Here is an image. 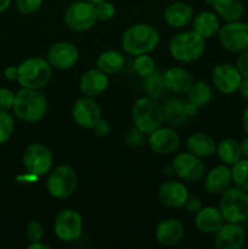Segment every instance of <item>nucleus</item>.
I'll use <instances>...</instances> for the list:
<instances>
[{"mask_svg": "<svg viewBox=\"0 0 248 249\" xmlns=\"http://www.w3.org/2000/svg\"><path fill=\"white\" fill-rule=\"evenodd\" d=\"M159 34L150 24L139 23L129 27L123 34L122 45L129 55L139 56L148 53L157 48Z\"/></svg>", "mask_w": 248, "mask_h": 249, "instance_id": "1", "label": "nucleus"}, {"mask_svg": "<svg viewBox=\"0 0 248 249\" xmlns=\"http://www.w3.org/2000/svg\"><path fill=\"white\" fill-rule=\"evenodd\" d=\"M14 112L21 121L26 123H35L46 113L48 102L45 96L35 89L22 88L15 94Z\"/></svg>", "mask_w": 248, "mask_h": 249, "instance_id": "2", "label": "nucleus"}, {"mask_svg": "<svg viewBox=\"0 0 248 249\" xmlns=\"http://www.w3.org/2000/svg\"><path fill=\"white\" fill-rule=\"evenodd\" d=\"M206 43L203 36L195 31L182 32L173 36L169 44L170 55L180 62H194L204 53Z\"/></svg>", "mask_w": 248, "mask_h": 249, "instance_id": "3", "label": "nucleus"}, {"mask_svg": "<svg viewBox=\"0 0 248 249\" xmlns=\"http://www.w3.org/2000/svg\"><path fill=\"white\" fill-rule=\"evenodd\" d=\"M17 82L26 89H40L51 78V65L40 57H32L18 66Z\"/></svg>", "mask_w": 248, "mask_h": 249, "instance_id": "4", "label": "nucleus"}, {"mask_svg": "<svg viewBox=\"0 0 248 249\" xmlns=\"http://www.w3.org/2000/svg\"><path fill=\"white\" fill-rule=\"evenodd\" d=\"M133 121L135 128L143 134H151L164 121L163 108L152 97H141L133 106Z\"/></svg>", "mask_w": 248, "mask_h": 249, "instance_id": "5", "label": "nucleus"}, {"mask_svg": "<svg viewBox=\"0 0 248 249\" xmlns=\"http://www.w3.org/2000/svg\"><path fill=\"white\" fill-rule=\"evenodd\" d=\"M219 209L228 223H243L248 219V192L237 186L229 187L221 194Z\"/></svg>", "mask_w": 248, "mask_h": 249, "instance_id": "6", "label": "nucleus"}, {"mask_svg": "<svg viewBox=\"0 0 248 249\" xmlns=\"http://www.w3.org/2000/svg\"><path fill=\"white\" fill-rule=\"evenodd\" d=\"M77 185L78 178L75 170L70 165H58L49 175L46 189L55 198L65 199L74 194Z\"/></svg>", "mask_w": 248, "mask_h": 249, "instance_id": "7", "label": "nucleus"}, {"mask_svg": "<svg viewBox=\"0 0 248 249\" xmlns=\"http://www.w3.org/2000/svg\"><path fill=\"white\" fill-rule=\"evenodd\" d=\"M218 39L225 50L240 53L248 49V23L240 21L228 22L218 31Z\"/></svg>", "mask_w": 248, "mask_h": 249, "instance_id": "8", "label": "nucleus"}, {"mask_svg": "<svg viewBox=\"0 0 248 249\" xmlns=\"http://www.w3.org/2000/svg\"><path fill=\"white\" fill-rule=\"evenodd\" d=\"M65 22L70 29L74 32H85L91 28L96 21L95 5L87 1H75L65 11Z\"/></svg>", "mask_w": 248, "mask_h": 249, "instance_id": "9", "label": "nucleus"}, {"mask_svg": "<svg viewBox=\"0 0 248 249\" xmlns=\"http://www.w3.org/2000/svg\"><path fill=\"white\" fill-rule=\"evenodd\" d=\"M22 162L29 174L43 177L53 167V153L43 143L34 142L26 148Z\"/></svg>", "mask_w": 248, "mask_h": 249, "instance_id": "10", "label": "nucleus"}, {"mask_svg": "<svg viewBox=\"0 0 248 249\" xmlns=\"http://www.w3.org/2000/svg\"><path fill=\"white\" fill-rule=\"evenodd\" d=\"M53 231L62 242H74L80 237L83 231L82 216L73 209H65L56 215Z\"/></svg>", "mask_w": 248, "mask_h": 249, "instance_id": "11", "label": "nucleus"}, {"mask_svg": "<svg viewBox=\"0 0 248 249\" xmlns=\"http://www.w3.org/2000/svg\"><path fill=\"white\" fill-rule=\"evenodd\" d=\"M173 169L185 181H198L206 173V165L201 158L192 153H180L173 160Z\"/></svg>", "mask_w": 248, "mask_h": 249, "instance_id": "12", "label": "nucleus"}, {"mask_svg": "<svg viewBox=\"0 0 248 249\" xmlns=\"http://www.w3.org/2000/svg\"><path fill=\"white\" fill-rule=\"evenodd\" d=\"M242 78L236 66L230 65V63L218 65L214 67L213 73H212V82L214 87L221 94L225 95H231L237 91Z\"/></svg>", "mask_w": 248, "mask_h": 249, "instance_id": "13", "label": "nucleus"}, {"mask_svg": "<svg viewBox=\"0 0 248 249\" xmlns=\"http://www.w3.org/2000/svg\"><path fill=\"white\" fill-rule=\"evenodd\" d=\"M72 116L78 125L85 129H92L101 119V108L91 97H82L73 105Z\"/></svg>", "mask_w": 248, "mask_h": 249, "instance_id": "14", "label": "nucleus"}, {"mask_svg": "<svg viewBox=\"0 0 248 249\" xmlns=\"http://www.w3.org/2000/svg\"><path fill=\"white\" fill-rule=\"evenodd\" d=\"M79 58L77 48L73 44L61 41L49 49L48 62L57 70H70Z\"/></svg>", "mask_w": 248, "mask_h": 249, "instance_id": "15", "label": "nucleus"}, {"mask_svg": "<svg viewBox=\"0 0 248 249\" xmlns=\"http://www.w3.org/2000/svg\"><path fill=\"white\" fill-rule=\"evenodd\" d=\"M148 145L158 155H170L180 145V138L172 128H157L148 136Z\"/></svg>", "mask_w": 248, "mask_h": 249, "instance_id": "16", "label": "nucleus"}, {"mask_svg": "<svg viewBox=\"0 0 248 249\" xmlns=\"http://www.w3.org/2000/svg\"><path fill=\"white\" fill-rule=\"evenodd\" d=\"M246 233L240 224L228 223L224 224L215 232L216 248L219 249H240L245 245Z\"/></svg>", "mask_w": 248, "mask_h": 249, "instance_id": "17", "label": "nucleus"}, {"mask_svg": "<svg viewBox=\"0 0 248 249\" xmlns=\"http://www.w3.org/2000/svg\"><path fill=\"white\" fill-rule=\"evenodd\" d=\"M158 197L160 203L169 208H181L189 198V192L181 182L170 180L160 185L158 190Z\"/></svg>", "mask_w": 248, "mask_h": 249, "instance_id": "18", "label": "nucleus"}, {"mask_svg": "<svg viewBox=\"0 0 248 249\" xmlns=\"http://www.w3.org/2000/svg\"><path fill=\"white\" fill-rule=\"evenodd\" d=\"M108 87V77L101 70H90L80 78V91L89 97H96L101 95Z\"/></svg>", "mask_w": 248, "mask_h": 249, "instance_id": "19", "label": "nucleus"}, {"mask_svg": "<svg viewBox=\"0 0 248 249\" xmlns=\"http://www.w3.org/2000/svg\"><path fill=\"white\" fill-rule=\"evenodd\" d=\"M164 84L174 94H187L194 84L192 75L181 67H170L163 73Z\"/></svg>", "mask_w": 248, "mask_h": 249, "instance_id": "20", "label": "nucleus"}, {"mask_svg": "<svg viewBox=\"0 0 248 249\" xmlns=\"http://www.w3.org/2000/svg\"><path fill=\"white\" fill-rule=\"evenodd\" d=\"M185 229L182 223L177 219H167L158 224L156 229V238L162 246H175L182 240Z\"/></svg>", "mask_w": 248, "mask_h": 249, "instance_id": "21", "label": "nucleus"}, {"mask_svg": "<svg viewBox=\"0 0 248 249\" xmlns=\"http://www.w3.org/2000/svg\"><path fill=\"white\" fill-rule=\"evenodd\" d=\"M196 228L204 233H215L225 224L223 213L215 207L201 208L196 213L195 219Z\"/></svg>", "mask_w": 248, "mask_h": 249, "instance_id": "22", "label": "nucleus"}, {"mask_svg": "<svg viewBox=\"0 0 248 249\" xmlns=\"http://www.w3.org/2000/svg\"><path fill=\"white\" fill-rule=\"evenodd\" d=\"M231 182H232L231 169H229L226 164L216 165L207 175L204 186L209 194L221 195L230 187Z\"/></svg>", "mask_w": 248, "mask_h": 249, "instance_id": "23", "label": "nucleus"}, {"mask_svg": "<svg viewBox=\"0 0 248 249\" xmlns=\"http://www.w3.org/2000/svg\"><path fill=\"white\" fill-rule=\"evenodd\" d=\"M164 18L170 27L182 28L194 19V9L186 2H173L165 10Z\"/></svg>", "mask_w": 248, "mask_h": 249, "instance_id": "24", "label": "nucleus"}, {"mask_svg": "<svg viewBox=\"0 0 248 249\" xmlns=\"http://www.w3.org/2000/svg\"><path fill=\"white\" fill-rule=\"evenodd\" d=\"M186 147L190 153L197 157H209L216 153V146L211 136L203 133L192 134L186 141Z\"/></svg>", "mask_w": 248, "mask_h": 249, "instance_id": "25", "label": "nucleus"}, {"mask_svg": "<svg viewBox=\"0 0 248 249\" xmlns=\"http://www.w3.org/2000/svg\"><path fill=\"white\" fill-rule=\"evenodd\" d=\"M216 14L226 22L240 21L243 15L242 0H212Z\"/></svg>", "mask_w": 248, "mask_h": 249, "instance_id": "26", "label": "nucleus"}, {"mask_svg": "<svg viewBox=\"0 0 248 249\" xmlns=\"http://www.w3.org/2000/svg\"><path fill=\"white\" fill-rule=\"evenodd\" d=\"M219 28H220L219 18L213 12H201L194 18V31L203 38H211L215 36Z\"/></svg>", "mask_w": 248, "mask_h": 249, "instance_id": "27", "label": "nucleus"}, {"mask_svg": "<svg viewBox=\"0 0 248 249\" xmlns=\"http://www.w3.org/2000/svg\"><path fill=\"white\" fill-rule=\"evenodd\" d=\"M187 101L180 99H173L165 104L163 108V116L164 119L172 125H181L189 118L186 111Z\"/></svg>", "mask_w": 248, "mask_h": 249, "instance_id": "28", "label": "nucleus"}, {"mask_svg": "<svg viewBox=\"0 0 248 249\" xmlns=\"http://www.w3.org/2000/svg\"><path fill=\"white\" fill-rule=\"evenodd\" d=\"M216 155L226 165H232L242 158L241 143L235 139H224L216 147Z\"/></svg>", "mask_w": 248, "mask_h": 249, "instance_id": "29", "label": "nucleus"}, {"mask_svg": "<svg viewBox=\"0 0 248 249\" xmlns=\"http://www.w3.org/2000/svg\"><path fill=\"white\" fill-rule=\"evenodd\" d=\"M124 63H125V60H124L123 55L114 50L104 51L97 57V68L106 74L118 73L124 67Z\"/></svg>", "mask_w": 248, "mask_h": 249, "instance_id": "30", "label": "nucleus"}, {"mask_svg": "<svg viewBox=\"0 0 248 249\" xmlns=\"http://www.w3.org/2000/svg\"><path fill=\"white\" fill-rule=\"evenodd\" d=\"M143 89L147 92L148 96L152 99H159V97L164 96L167 92V87L164 84V79H163V74L159 72H155L153 71L151 74L143 77Z\"/></svg>", "mask_w": 248, "mask_h": 249, "instance_id": "31", "label": "nucleus"}, {"mask_svg": "<svg viewBox=\"0 0 248 249\" xmlns=\"http://www.w3.org/2000/svg\"><path fill=\"white\" fill-rule=\"evenodd\" d=\"M187 94H189L190 101L197 105L199 108L209 104L212 96H213V91H212V88L209 87V84H207L206 82H201V80L194 83Z\"/></svg>", "mask_w": 248, "mask_h": 249, "instance_id": "32", "label": "nucleus"}, {"mask_svg": "<svg viewBox=\"0 0 248 249\" xmlns=\"http://www.w3.org/2000/svg\"><path fill=\"white\" fill-rule=\"evenodd\" d=\"M231 174L233 184L248 192V158H241L238 162L232 164Z\"/></svg>", "mask_w": 248, "mask_h": 249, "instance_id": "33", "label": "nucleus"}, {"mask_svg": "<svg viewBox=\"0 0 248 249\" xmlns=\"http://www.w3.org/2000/svg\"><path fill=\"white\" fill-rule=\"evenodd\" d=\"M15 130V121L7 111H0V145L10 140Z\"/></svg>", "mask_w": 248, "mask_h": 249, "instance_id": "34", "label": "nucleus"}, {"mask_svg": "<svg viewBox=\"0 0 248 249\" xmlns=\"http://www.w3.org/2000/svg\"><path fill=\"white\" fill-rule=\"evenodd\" d=\"M134 70L140 77H146L155 71V61L146 53L136 56L135 61H134Z\"/></svg>", "mask_w": 248, "mask_h": 249, "instance_id": "35", "label": "nucleus"}, {"mask_svg": "<svg viewBox=\"0 0 248 249\" xmlns=\"http://www.w3.org/2000/svg\"><path fill=\"white\" fill-rule=\"evenodd\" d=\"M95 14H96V18L100 21H108L116 14V7L108 1L100 2L95 5Z\"/></svg>", "mask_w": 248, "mask_h": 249, "instance_id": "36", "label": "nucleus"}, {"mask_svg": "<svg viewBox=\"0 0 248 249\" xmlns=\"http://www.w3.org/2000/svg\"><path fill=\"white\" fill-rule=\"evenodd\" d=\"M43 5V0H16V7L19 14L32 15Z\"/></svg>", "mask_w": 248, "mask_h": 249, "instance_id": "37", "label": "nucleus"}, {"mask_svg": "<svg viewBox=\"0 0 248 249\" xmlns=\"http://www.w3.org/2000/svg\"><path fill=\"white\" fill-rule=\"evenodd\" d=\"M26 236L31 242H39L44 237V228L39 221H29L26 228Z\"/></svg>", "mask_w": 248, "mask_h": 249, "instance_id": "38", "label": "nucleus"}, {"mask_svg": "<svg viewBox=\"0 0 248 249\" xmlns=\"http://www.w3.org/2000/svg\"><path fill=\"white\" fill-rule=\"evenodd\" d=\"M15 94L6 88H0V111H9L14 107Z\"/></svg>", "mask_w": 248, "mask_h": 249, "instance_id": "39", "label": "nucleus"}, {"mask_svg": "<svg viewBox=\"0 0 248 249\" xmlns=\"http://www.w3.org/2000/svg\"><path fill=\"white\" fill-rule=\"evenodd\" d=\"M143 138H145V134L139 130L138 128H135L129 131L128 135L125 136V141L130 147H138V146L142 145Z\"/></svg>", "mask_w": 248, "mask_h": 249, "instance_id": "40", "label": "nucleus"}, {"mask_svg": "<svg viewBox=\"0 0 248 249\" xmlns=\"http://www.w3.org/2000/svg\"><path fill=\"white\" fill-rule=\"evenodd\" d=\"M236 68L242 77H248V49L240 53L236 61Z\"/></svg>", "mask_w": 248, "mask_h": 249, "instance_id": "41", "label": "nucleus"}, {"mask_svg": "<svg viewBox=\"0 0 248 249\" xmlns=\"http://www.w3.org/2000/svg\"><path fill=\"white\" fill-rule=\"evenodd\" d=\"M94 131L96 135L99 136H106L109 134V130H111V126H109L108 122L105 121V119H100L96 124H95Z\"/></svg>", "mask_w": 248, "mask_h": 249, "instance_id": "42", "label": "nucleus"}, {"mask_svg": "<svg viewBox=\"0 0 248 249\" xmlns=\"http://www.w3.org/2000/svg\"><path fill=\"white\" fill-rule=\"evenodd\" d=\"M184 207L186 208L187 212H190V213H197V212L202 208V203L201 201H199V198H197V197L189 196V198H187Z\"/></svg>", "mask_w": 248, "mask_h": 249, "instance_id": "43", "label": "nucleus"}, {"mask_svg": "<svg viewBox=\"0 0 248 249\" xmlns=\"http://www.w3.org/2000/svg\"><path fill=\"white\" fill-rule=\"evenodd\" d=\"M238 94L245 100H248V77H243L240 87H238Z\"/></svg>", "mask_w": 248, "mask_h": 249, "instance_id": "44", "label": "nucleus"}, {"mask_svg": "<svg viewBox=\"0 0 248 249\" xmlns=\"http://www.w3.org/2000/svg\"><path fill=\"white\" fill-rule=\"evenodd\" d=\"M17 72H18V68L15 67V66H9L7 68H5L4 77L7 80H15L17 79Z\"/></svg>", "mask_w": 248, "mask_h": 249, "instance_id": "45", "label": "nucleus"}, {"mask_svg": "<svg viewBox=\"0 0 248 249\" xmlns=\"http://www.w3.org/2000/svg\"><path fill=\"white\" fill-rule=\"evenodd\" d=\"M27 248L28 249H49L50 248V246L45 245V243H40V241H39V242H31L28 246H27Z\"/></svg>", "mask_w": 248, "mask_h": 249, "instance_id": "46", "label": "nucleus"}, {"mask_svg": "<svg viewBox=\"0 0 248 249\" xmlns=\"http://www.w3.org/2000/svg\"><path fill=\"white\" fill-rule=\"evenodd\" d=\"M241 143V151H242V157L248 158V135L246 136L245 139L242 140Z\"/></svg>", "mask_w": 248, "mask_h": 249, "instance_id": "47", "label": "nucleus"}, {"mask_svg": "<svg viewBox=\"0 0 248 249\" xmlns=\"http://www.w3.org/2000/svg\"><path fill=\"white\" fill-rule=\"evenodd\" d=\"M242 125H243V129H245V131L247 133V135H248V106H247V108L245 109V112H243Z\"/></svg>", "mask_w": 248, "mask_h": 249, "instance_id": "48", "label": "nucleus"}, {"mask_svg": "<svg viewBox=\"0 0 248 249\" xmlns=\"http://www.w3.org/2000/svg\"><path fill=\"white\" fill-rule=\"evenodd\" d=\"M12 0H0V14L6 11L9 6L11 5Z\"/></svg>", "mask_w": 248, "mask_h": 249, "instance_id": "49", "label": "nucleus"}, {"mask_svg": "<svg viewBox=\"0 0 248 249\" xmlns=\"http://www.w3.org/2000/svg\"><path fill=\"white\" fill-rule=\"evenodd\" d=\"M88 1L91 2V4H94V5H97V4H100V2L107 1V0H88Z\"/></svg>", "mask_w": 248, "mask_h": 249, "instance_id": "50", "label": "nucleus"}]
</instances>
